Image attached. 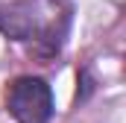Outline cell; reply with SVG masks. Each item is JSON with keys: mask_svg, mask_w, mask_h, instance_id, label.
Listing matches in <instances>:
<instances>
[{"mask_svg": "<svg viewBox=\"0 0 126 123\" xmlns=\"http://www.w3.org/2000/svg\"><path fill=\"white\" fill-rule=\"evenodd\" d=\"M70 0H9L0 3V32L35 56H56L70 32Z\"/></svg>", "mask_w": 126, "mask_h": 123, "instance_id": "6da1fadb", "label": "cell"}, {"mask_svg": "<svg viewBox=\"0 0 126 123\" xmlns=\"http://www.w3.org/2000/svg\"><path fill=\"white\" fill-rule=\"evenodd\" d=\"M6 111L15 123H50L56 111L53 88L41 76H18L6 91Z\"/></svg>", "mask_w": 126, "mask_h": 123, "instance_id": "7a4b0ae2", "label": "cell"}]
</instances>
